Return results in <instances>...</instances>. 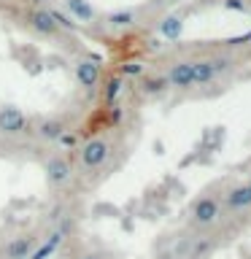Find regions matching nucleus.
I'll return each instance as SVG.
<instances>
[{
	"label": "nucleus",
	"instance_id": "nucleus-1",
	"mask_svg": "<svg viewBox=\"0 0 251 259\" xmlns=\"http://www.w3.org/2000/svg\"><path fill=\"white\" fill-rule=\"evenodd\" d=\"M111 154H113L111 138L95 135V138H89V141H84L78 146V165H81V170H87V173H95V170L108 165Z\"/></svg>",
	"mask_w": 251,
	"mask_h": 259
},
{
	"label": "nucleus",
	"instance_id": "nucleus-2",
	"mask_svg": "<svg viewBox=\"0 0 251 259\" xmlns=\"http://www.w3.org/2000/svg\"><path fill=\"white\" fill-rule=\"evenodd\" d=\"M224 216V208H222V200L216 194H200V197L192 200L189 205V222L192 227L197 230H208V227H216Z\"/></svg>",
	"mask_w": 251,
	"mask_h": 259
},
{
	"label": "nucleus",
	"instance_id": "nucleus-3",
	"mask_svg": "<svg viewBox=\"0 0 251 259\" xmlns=\"http://www.w3.org/2000/svg\"><path fill=\"white\" fill-rule=\"evenodd\" d=\"M32 121L22 108L14 105H3L0 108V141H14V138H24L30 133Z\"/></svg>",
	"mask_w": 251,
	"mask_h": 259
},
{
	"label": "nucleus",
	"instance_id": "nucleus-4",
	"mask_svg": "<svg viewBox=\"0 0 251 259\" xmlns=\"http://www.w3.org/2000/svg\"><path fill=\"white\" fill-rule=\"evenodd\" d=\"M44 176L52 189H62L73 181V162L65 154H49L44 162Z\"/></svg>",
	"mask_w": 251,
	"mask_h": 259
},
{
	"label": "nucleus",
	"instance_id": "nucleus-5",
	"mask_svg": "<svg viewBox=\"0 0 251 259\" xmlns=\"http://www.w3.org/2000/svg\"><path fill=\"white\" fill-rule=\"evenodd\" d=\"M73 76H76L81 89L92 92V89H97V87H100V81H103V65H100L97 57L84 54V57H78V60L73 62Z\"/></svg>",
	"mask_w": 251,
	"mask_h": 259
},
{
	"label": "nucleus",
	"instance_id": "nucleus-6",
	"mask_svg": "<svg viewBox=\"0 0 251 259\" xmlns=\"http://www.w3.org/2000/svg\"><path fill=\"white\" fill-rule=\"evenodd\" d=\"M24 24H27V30H32L40 38H60L62 35L60 24L54 22L49 8H40V6H32L24 11Z\"/></svg>",
	"mask_w": 251,
	"mask_h": 259
},
{
	"label": "nucleus",
	"instance_id": "nucleus-7",
	"mask_svg": "<svg viewBox=\"0 0 251 259\" xmlns=\"http://www.w3.org/2000/svg\"><path fill=\"white\" fill-rule=\"evenodd\" d=\"M68 121H65L62 116H40L32 121L30 133L38 138L40 143H57L62 138V133H68Z\"/></svg>",
	"mask_w": 251,
	"mask_h": 259
},
{
	"label": "nucleus",
	"instance_id": "nucleus-8",
	"mask_svg": "<svg viewBox=\"0 0 251 259\" xmlns=\"http://www.w3.org/2000/svg\"><path fill=\"white\" fill-rule=\"evenodd\" d=\"M162 76H165L168 87L181 89V92H184V89H192V87H194V81H192V62H189V60H173Z\"/></svg>",
	"mask_w": 251,
	"mask_h": 259
},
{
	"label": "nucleus",
	"instance_id": "nucleus-9",
	"mask_svg": "<svg viewBox=\"0 0 251 259\" xmlns=\"http://www.w3.org/2000/svg\"><path fill=\"white\" fill-rule=\"evenodd\" d=\"M65 232H68V227H57V230H52L40 243H35V248H32L30 259H52L57 251H60V246H62Z\"/></svg>",
	"mask_w": 251,
	"mask_h": 259
},
{
	"label": "nucleus",
	"instance_id": "nucleus-10",
	"mask_svg": "<svg viewBox=\"0 0 251 259\" xmlns=\"http://www.w3.org/2000/svg\"><path fill=\"white\" fill-rule=\"evenodd\" d=\"M35 235H19V238H11L0 251V259H30L32 248H35Z\"/></svg>",
	"mask_w": 251,
	"mask_h": 259
},
{
	"label": "nucleus",
	"instance_id": "nucleus-11",
	"mask_svg": "<svg viewBox=\"0 0 251 259\" xmlns=\"http://www.w3.org/2000/svg\"><path fill=\"white\" fill-rule=\"evenodd\" d=\"M222 208L227 210H248L251 208V192L246 184H232L222 197Z\"/></svg>",
	"mask_w": 251,
	"mask_h": 259
},
{
	"label": "nucleus",
	"instance_id": "nucleus-12",
	"mask_svg": "<svg viewBox=\"0 0 251 259\" xmlns=\"http://www.w3.org/2000/svg\"><path fill=\"white\" fill-rule=\"evenodd\" d=\"M189 62H192V81H194V87H208L211 81H216L211 57H200V60H189Z\"/></svg>",
	"mask_w": 251,
	"mask_h": 259
},
{
	"label": "nucleus",
	"instance_id": "nucleus-13",
	"mask_svg": "<svg viewBox=\"0 0 251 259\" xmlns=\"http://www.w3.org/2000/svg\"><path fill=\"white\" fill-rule=\"evenodd\" d=\"M111 30H127V27H135L138 24V11L135 8H121V11H113L105 16Z\"/></svg>",
	"mask_w": 251,
	"mask_h": 259
},
{
	"label": "nucleus",
	"instance_id": "nucleus-14",
	"mask_svg": "<svg viewBox=\"0 0 251 259\" xmlns=\"http://www.w3.org/2000/svg\"><path fill=\"white\" fill-rule=\"evenodd\" d=\"M65 11L70 16H76L78 22H95V8L87 3V0H65Z\"/></svg>",
	"mask_w": 251,
	"mask_h": 259
},
{
	"label": "nucleus",
	"instance_id": "nucleus-15",
	"mask_svg": "<svg viewBox=\"0 0 251 259\" xmlns=\"http://www.w3.org/2000/svg\"><path fill=\"white\" fill-rule=\"evenodd\" d=\"M168 89V81H165V76H146L143 81H141V92L143 95H149V97H154V95H162Z\"/></svg>",
	"mask_w": 251,
	"mask_h": 259
},
{
	"label": "nucleus",
	"instance_id": "nucleus-16",
	"mask_svg": "<svg viewBox=\"0 0 251 259\" xmlns=\"http://www.w3.org/2000/svg\"><path fill=\"white\" fill-rule=\"evenodd\" d=\"M121 87H124V81H121V78H111L108 81V87H105V100H116V97H119V92H121Z\"/></svg>",
	"mask_w": 251,
	"mask_h": 259
},
{
	"label": "nucleus",
	"instance_id": "nucleus-17",
	"mask_svg": "<svg viewBox=\"0 0 251 259\" xmlns=\"http://www.w3.org/2000/svg\"><path fill=\"white\" fill-rule=\"evenodd\" d=\"M57 143H60V146H76V135L68 130V133H62V138H60Z\"/></svg>",
	"mask_w": 251,
	"mask_h": 259
},
{
	"label": "nucleus",
	"instance_id": "nucleus-18",
	"mask_svg": "<svg viewBox=\"0 0 251 259\" xmlns=\"http://www.w3.org/2000/svg\"><path fill=\"white\" fill-rule=\"evenodd\" d=\"M76 259H103V254H97V251H81Z\"/></svg>",
	"mask_w": 251,
	"mask_h": 259
},
{
	"label": "nucleus",
	"instance_id": "nucleus-19",
	"mask_svg": "<svg viewBox=\"0 0 251 259\" xmlns=\"http://www.w3.org/2000/svg\"><path fill=\"white\" fill-rule=\"evenodd\" d=\"M246 186H248V192H251V181H248V184H246Z\"/></svg>",
	"mask_w": 251,
	"mask_h": 259
},
{
	"label": "nucleus",
	"instance_id": "nucleus-20",
	"mask_svg": "<svg viewBox=\"0 0 251 259\" xmlns=\"http://www.w3.org/2000/svg\"><path fill=\"white\" fill-rule=\"evenodd\" d=\"M0 146H3V141H0Z\"/></svg>",
	"mask_w": 251,
	"mask_h": 259
}]
</instances>
